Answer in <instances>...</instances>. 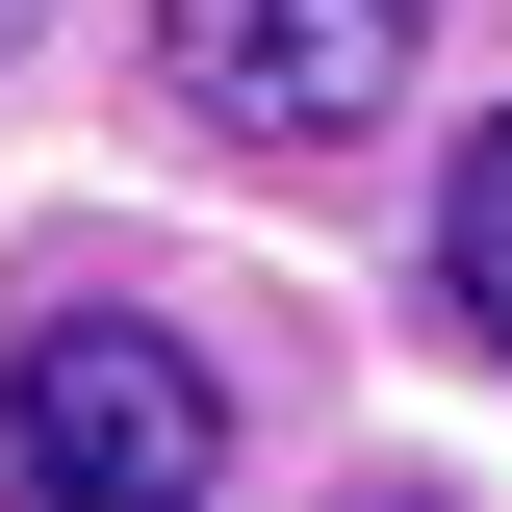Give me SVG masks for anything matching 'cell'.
I'll use <instances>...</instances> for the list:
<instances>
[{
	"mask_svg": "<svg viewBox=\"0 0 512 512\" xmlns=\"http://www.w3.org/2000/svg\"><path fill=\"white\" fill-rule=\"evenodd\" d=\"M436 308L512 359V128H461V180H436Z\"/></svg>",
	"mask_w": 512,
	"mask_h": 512,
	"instance_id": "3957f363",
	"label": "cell"
},
{
	"mask_svg": "<svg viewBox=\"0 0 512 512\" xmlns=\"http://www.w3.org/2000/svg\"><path fill=\"white\" fill-rule=\"evenodd\" d=\"M0 26H26V0H0Z\"/></svg>",
	"mask_w": 512,
	"mask_h": 512,
	"instance_id": "277c9868",
	"label": "cell"
},
{
	"mask_svg": "<svg viewBox=\"0 0 512 512\" xmlns=\"http://www.w3.org/2000/svg\"><path fill=\"white\" fill-rule=\"evenodd\" d=\"M436 52V0H154V77H180L231 154H359Z\"/></svg>",
	"mask_w": 512,
	"mask_h": 512,
	"instance_id": "7a4b0ae2",
	"label": "cell"
},
{
	"mask_svg": "<svg viewBox=\"0 0 512 512\" xmlns=\"http://www.w3.org/2000/svg\"><path fill=\"white\" fill-rule=\"evenodd\" d=\"M231 487V384L154 308H52L0 359V512H205Z\"/></svg>",
	"mask_w": 512,
	"mask_h": 512,
	"instance_id": "6da1fadb",
	"label": "cell"
}]
</instances>
